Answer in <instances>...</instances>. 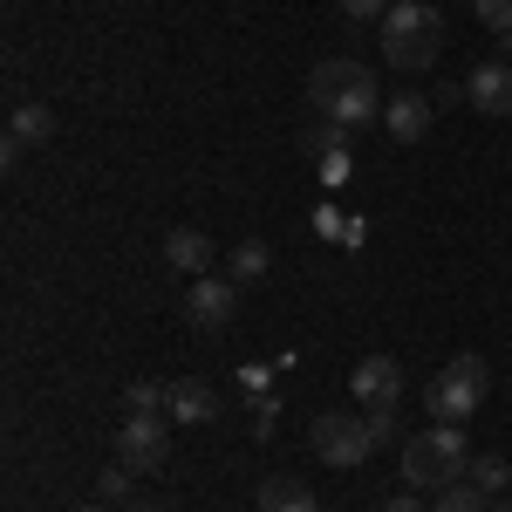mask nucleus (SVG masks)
Here are the masks:
<instances>
[{
    "instance_id": "393cba45",
    "label": "nucleus",
    "mask_w": 512,
    "mask_h": 512,
    "mask_svg": "<svg viewBox=\"0 0 512 512\" xmlns=\"http://www.w3.org/2000/svg\"><path fill=\"white\" fill-rule=\"evenodd\" d=\"M376 512H424V492H390Z\"/></svg>"
},
{
    "instance_id": "a211bd4d",
    "label": "nucleus",
    "mask_w": 512,
    "mask_h": 512,
    "mask_svg": "<svg viewBox=\"0 0 512 512\" xmlns=\"http://www.w3.org/2000/svg\"><path fill=\"white\" fill-rule=\"evenodd\" d=\"M267 267H274V253H267L260 239H246L233 260H226V274H233V280H267Z\"/></svg>"
},
{
    "instance_id": "7ed1b4c3",
    "label": "nucleus",
    "mask_w": 512,
    "mask_h": 512,
    "mask_svg": "<svg viewBox=\"0 0 512 512\" xmlns=\"http://www.w3.org/2000/svg\"><path fill=\"white\" fill-rule=\"evenodd\" d=\"M472 472V444H465V424H431L403 444V485L410 492H444Z\"/></svg>"
},
{
    "instance_id": "412c9836",
    "label": "nucleus",
    "mask_w": 512,
    "mask_h": 512,
    "mask_svg": "<svg viewBox=\"0 0 512 512\" xmlns=\"http://www.w3.org/2000/svg\"><path fill=\"white\" fill-rule=\"evenodd\" d=\"M362 431H369V444L383 451V444H396V410H369L362 417Z\"/></svg>"
},
{
    "instance_id": "6ab92c4d",
    "label": "nucleus",
    "mask_w": 512,
    "mask_h": 512,
    "mask_svg": "<svg viewBox=\"0 0 512 512\" xmlns=\"http://www.w3.org/2000/svg\"><path fill=\"white\" fill-rule=\"evenodd\" d=\"M130 478H137V472H130L123 458H117V465H103V472H96V499H103V506H130Z\"/></svg>"
},
{
    "instance_id": "4be33fe9",
    "label": "nucleus",
    "mask_w": 512,
    "mask_h": 512,
    "mask_svg": "<svg viewBox=\"0 0 512 512\" xmlns=\"http://www.w3.org/2000/svg\"><path fill=\"white\" fill-rule=\"evenodd\" d=\"M123 403H130V410H164V390H158V383H130Z\"/></svg>"
},
{
    "instance_id": "aec40b11",
    "label": "nucleus",
    "mask_w": 512,
    "mask_h": 512,
    "mask_svg": "<svg viewBox=\"0 0 512 512\" xmlns=\"http://www.w3.org/2000/svg\"><path fill=\"white\" fill-rule=\"evenodd\" d=\"M472 7H478V21H485V28L512 48V0H472Z\"/></svg>"
},
{
    "instance_id": "9d476101",
    "label": "nucleus",
    "mask_w": 512,
    "mask_h": 512,
    "mask_svg": "<svg viewBox=\"0 0 512 512\" xmlns=\"http://www.w3.org/2000/svg\"><path fill=\"white\" fill-rule=\"evenodd\" d=\"M349 383H355V396H362L369 410H396V396H403V369H396V355H362Z\"/></svg>"
},
{
    "instance_id": "6e6552de",
    "label": "nucleus",
    "mask_w": 512,
    "mask_h": 512,
    "mask_svg": "<svg viewBox=\"0 0 512 512\" xmlns=\"http://www.w3.org/2000/svg\"><path fill=\"white\" fill-rule=\"evenodd\" d=\"M465 103H472L478 117H512V62H478L472 76H465Z\"/></svg>"
},
{
    "instance_id": "5701e85b",
    "label": "nucleus",
    "mask_w": 512,
    "mask_h": 512,
    "mask_svg": "<svg viewBox=\"0 0 512 512\" xmlns=\"http://www.w3.org/2000/svg\"><path fill=\"white\" fill-rule=\"evenodd\" d=\"M390 7H396V0H342V14H349V21H383Z\"/></svg>"
},
{
    "instance_id": "ddd939ff",
    "label": "nucleus",
    "mask_w": 512,
    "mask_h": 512,
    "mask_svg": "<svg viewBox=\"0 0 512 512\" xmlns=\"http://www.w3.org/2000/svg\"><path fill=\"white\" fill-rule=\"evenodd\" d=\"M55 137V117H48V103H21L14 117H7V158H21L28 144H48Z\"/></svg>"
},
{
    "instance_id": "0eeeda50",
    "label": "nucleus",
    "mask_w": 512,
    "mask_h": 512,
    "mask_svg": "<svg viewBox=\"0 0 512 512\" xmlns=\"http://www.w3.org/2000/svg\"><path fill=\"white\" fill-rule=\"evenodd\" d=\"M185 315H192L198 328H226V321L239 315V280H233V274H198V280H192V301H185Z\"/></svg>"
},
{
    "instance_id": "423d86ee",
    "label": "nucleus",
    "mask_w": 512,
    "mask_h": 512,
    "mask_svg": "<svg viewBox=\"0 0 512 512\" xmlns=\"http://www.w3.org/2000/svg\"><path fill=\"white\" fill-rule=\"evenodd\" d=\"M315 458L321 465H335V472H355V465H369V431H362V417H349V410H328V417H315Z\"/></svg>"
},
{
    "instance_id": "dca6fc26",
    "label": "nucleus",
    "mask_w": 512,
    "mask_h": 512,
    "mask_svg": "<svg viewBox=\"0 0 512 512\" xmlns=\"http://www.w3.org/2000/svg\"><path fill=\"white\" fill-rule=\"evenodd\" d=\"M478 485V492H485V499H506L512 492V465L506 458H499V451H485V458H472V472H465Z\"/></svg>"
},
{
    "instance_id": "20e7f679",
    "label": "nucleus",
    "mask_w": 512,
    "mask_h": 512,
    "mask_svg": "<svg viewBox=\"0 0 512 512\" xmlns=\"http://www.w3.org/2000/svg\"><path fill=\"white\" fill-rule=\"evenodd\" d=\"M485 390H492L485 355H451V362L431 376V390H424V410H431L437 424H472L478 403H485Z\"/></svg>"
},
{
    "instance_id": "f8f14e48",
    "label": "nucleus",
    "mask_w": 512,
    "mask_h": 512,
    "mask_svg": "<svg viewBox=\"0 0 512 512\" xmlns=\"http://www.w3.org/2000/svg\"><path fill=\"white\" fill-rule=\"evenodd\" d=\"M164 260L178 267V274H212V239L198 233V226H178V233H164Z\"/></svg>"
},
{
    "instance_id": "2eb2a0df",
    "label": "nucleus",
    "mask_w": 512,
    "mask_h": 512,
    "mask_svg": "<svg viewBox=\"0 0 512 512\" xmlns=\"http://www.w3.org/2000/svg\"><path fill=\"white\" fill-rule=\"evenodd\" d=\"M260 512H321L301 478H260Z\"/></svg>"
},
{
    "instance_id": "4468645a",
    "label": "nucleus",
    "mask_w": 512,
    "mask_h": 512,
    "mask_svg": "<svg viewBox=\"0 0 512 512\" xmlns=\"http://www.w3.org/2000/svg\"><path fill=\"white\" fill-rule=\"evenodd\" d=\"M308 151L328 164V178H342V171H349V158H342V151H349V123L315 117V123H308Z\"/></svg>"
},
{
    "instance_id": "a878e982",
    "label": "nucleus",
    "mask_w": 512,
    "mask_h": 512,
    "mask_svg": "<svg viewBox=\"0 0 512 512\" xmlns=\"http://www.w3.org/2000/svg\"><path fill=\"white\" fill-rule=\"evenodd\" d=\"M117 512H178L171 499H130V506H117Z\"/></svg>"
},
{
    "instance_id": "f257e3e1",
    "label": "nucleus",
    "mask_w": 512,
    "mask_h": 512,
    "mask_svg": "<svg viewBox=\"0 0 512 512\" xmlns=\"http://www.w3.org/2000/svg\"><path fill=\"white\" fill-rule=\"evenodd\" d=\"M308 103H315V117H335V123H349V130H362L369 117H383L390 96L376 89V76L362 62L328 55V62H315V76H308Z\"/></svg>"
},
{
    "instance_id": "f03ea898",
    "label": "nucleus",
    "mask_w": 512,
    "mask_h": 512,
    "mask_svg": "<svg viewBox=\"0 0 512 512\" xmlns=\"http://www.w3.org/2000/svg\"><path fill=\"white\" fill-rule=\"evenodd\" d=\"M376 28H383L390 69H403V76H424L437 55H444V14H437L431 0H396Z\"/></svg>"
},
{
    "instance_id": "f3484780",
    "label": "nucleus",
    "mask_w": 512,
    "mask_h": 512,
    "mask_svg": "<svg viewBox=\"0 0 512 512\" xmlns=\"http://www.w3.org/2000/svg\"><path fill=\"white\" fill-rule=\"evenodd\" d=\"M431 512H492V499L478 492L472 478H458V485H444V492H437V506H431Z\"/></svg>"
},
{
    "instance_id": "9b49d317",
    "label": "nucleus",
    "mask_w": 512,
    "mask_h": 512,
    "mask_svg": "<svg viewBox=\"0 0 512 512\" xmlns=\"http://www.w3.org/2000/svg\"><path fill=\"white\" fill-rule=\"evenodd\" d=\"M431 117H437L431 96H390V103H383V130H390L396 144H424Z\"/></svg>"
},
{
    "instance_id": "39448f33",
    "label": "nucleus",
    "mask_w": 512,
    "mask_h": 512,
    "mask_svg": "<svg viewBox=\"0 0 512 512\" xmlns=\"http://www.w3.org/2000/svg\"><path fill=\"white\" fill-rule=\"evenodd\" d=\"M117 458L130 472H158L164 458H171V424H164V410H130L117 424Z\"/></svg>"
},
{
    "instance_id": "1a4fd4ad",
    "label": "nucleus",
    "mask_w": 512,
    "mask_h": 512,
    "mask_svg": "<svg viewBox=\"0 0 512 512\" xmlns=\"http://www.w3.org/2000/svg\"><path fill=\"white\" fill-rule=\"evenodd\" d=\"M164 417L171 424H212L219 417V390L205 376H178V383H164Z\"/></svg>"
},
{
    "instance_id": "bb28decb",
    "label": "nucleus",
    "mask_w": 512,
    "mask_h": 512,
    "mask_svg": "<svg viewBox=\"0 0 512 512\" xmlns=\"http://www.w3.org/2000/svg\"><path fill=\"white\" fill-rule=\"evenodd\" d=\"M492 512H512V492H506V499H492Z\"/></svg>"
},
{
    "instance_id": "cd10ccee",
    "label": "nucleus",
    "mask_w": 512,
    "mask_h": 512,
    "mask_svg": "<svg viewBox=\"0 0 512 512\" xmlns=\"http://www.w3.org/2000/svg\"><path fill=\"white\" fill-rule=\"evenodd\" d=\"M76 512H110V506H103V499H96V506H76Z\"/></svg>"
},
{
    "instance_id": "b1692460",
    "label": "nucleus",
    "mask_w": 512,
    "mask_h": 512,
    "mask_svg": "<svg viewBox=\"0 0 512 512\" xmlns=\"http://www.w3.org/2000/svg\"><path fill=\"white\" fill-rule=\"evenodd\" d=\"M274 431V396H253V437Z\"/></svg>"
}]
</instances>
